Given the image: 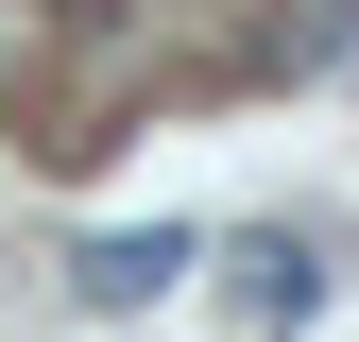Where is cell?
I'll return each mask as SVG.
<instances>
[{
	"mask_svg": "<svg viewBox=\"0 0 359 342\" xmlns=\"http://www.w3.org/2000/svg\"><path fill=\"white\" fill-rule=\"evenodd\" d=\"M222 308H240L257 342H274V325H308V308H325V274H308V240H240V256H222Z\"/></svg>",
	"mask_w": 359,
	"mask_h": 342,
	"instance_id": "cell-2",
	"label": "cell"
},
{
	"mask_svg": "<svg viewBox=\"0 0 359 342\" xmlns=\"http://www.w3.org/2000/svg\"><path fill=\"white\" fill-rule=\"evenodd\" d=\"M171 274H189V240H171V223H120V240H86V256H69L86 308H154Z\"/></svg>",
	"mask_w": 359,
	"mask_h": 342,
	"instance_id": "cell-1",
	"label": "cell"
}]
</instances>
